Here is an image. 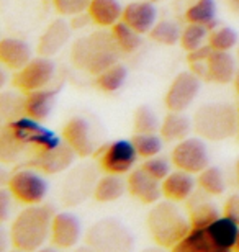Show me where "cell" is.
I'll return each instance as SVG.
<instances>
[{
  "mask_svg": "<svg viewBox=\"0 0 239 252\" xmlns=\"http://www.w3.org/2000/svg\"><path fill=\"white\" fill-rule=\"evenodd\" d=\"M121 49L111 32L99 30L79 38L70 48L74 67L87 74L99 75L118 63Z\"/></svg>",
  "mask_w": 239,
  "mask_h": 252,
  "instance_id": "6da1fadb",
  "label": "cell"
},
{
  "mask_svg": "<svg viewBox=\"0 0 239 252\" xmlns=\"http://www.w3.org/2000/svg\"><path fill=\"white\" fill-rule=\"evenodd\" d=\"M54 210L49 205H30L22 210L10 228V241L18 251L32 252L39 249L51 238Z\"/></svg>",
  "mask_w": 239,
  "mask_h": 252,
  "instance_id": "7a4b0ae2",
  "label": "cell"
},
{
  "mask_svg": "<svg viewBox=\"0 0 239 252\" xmlns=\"http://www.w3.org/2000/svg\"><path fill=\"white\" fill-rule=\"evenodd\" d=\"M239 224L225 215L213 223L192 228L172 251L175 252H230L236 248Z\"/></svg>",
  "mask_w": 239,
  "mask_h": 252,
  "instance_id": "3957f363",
  "label": "cell"
},
{
  "mask_svg": "<svg viewBox=\"0 0 239 252\" xmlns=\"http://www.w3.org/2000/svg\"><path fill=\"white\" fill-rule=\"evenodd\" d=\"M146 223L152 239L166 249H174L192 229L190 220H187L175 201L171 200L154 203Z\"/></svg>",
  "mask_w": 239,
  "mask_h": 252,
  "instance_id": "277c9868",
  "label": "cell"
},
{
  "mask_svg": "<svg viewBox=\"0 0 239 252\" xmlns=\"http://www.w3.org/2000/svg\"><path fill=\"white\" fill-rule=\"evenodd\" d=\"M193 131L203 139L225 141L239 129V110L230 103H206L193 113Z\"/></svg>",
  "mask_w": 239,
  "mask_h": 252,
  "instance_id": "5b68a950",
  "label": "cell"
},
{
  "mask_svg": "<svg viewBox=\"0 0 239 252\" xmlns=\"http://www.w3.org/2000/svg\"><path fill=\"white\" fill-rule=\"evenodd\" d=\"M85 243L95 251L126 252L133 248V234L118 220L103 218L87 229Z\"/></svg>",
  "mask_w": 239,
  "mask_h": 252,
  "instance_id": "8992f818",
  "label": "cell"
},
{
  "mask_svg": "<svg viewBox=\"0 0 239 252\" xmlns=\"http://www.w3.org/2000/svg\"><path fill=\"white\" fill-rule=\"evenodd\" d=\"M8 190L13 198L25 205H38L48 193V182L34 170H18L8 179Z\"/></svg>",
  "mask_w": 239,
  "mask_h": 252,
  "instance_id": "52a82bcc",
  "label": "cell"
},
{
  "mask_svg": "<svg viewBox=\"0 0 239 252\" xmlns=\"http://www.w3.org/2000/svg\"><path fill=\"white\" fill-rule=\"evenodd\" d=\"M172 164L190 174H200L210 165L206 144L200 138H185L177 143L172 151Z\"/></svg>",
  "mask_w": 239,
  "mask_h": 252,
  "instance_id": "ba28073f",
  "label": "cell"
},
{
  "mask_svg": "<svg viewBox=\"0 0 239 252\" xmlns=\"http://www.w3.org/2000/svg\"><path fill=\"white\" fill-rule=\"evenodd\" d=\"M97 170L92 164H82L75 167L64 180L63 200L66 205L75 206L82 203L95 191L97 185Z\"/></svg>",
  "mask_w": 239,
  "mask_h": 252,
  "instance_id": "9c48e42d",
  "label": "cell"
},
{
  "mask_svg": "<svg viewBox=\"0 0 239 252\" xmlns=\"http://www.w3.org/2000/svg\"><path fill=\"white\" fill-rule=\"evenodd\" d=\"M202 87V79L192 70L180 72L172 80L166 94V107L169 112H185L197 98Z\"/></svg>",
  "mask_w": 239,
  "mask_h": 252,
  "instance_id": "30bf717a",
  "label": "cell"
},
{
  "mask_svg": "<svg viewBox=\"0 0 239 252\" xmlns=\"http://www.w3.org/2000/svg\"><path fill=\"white\" fill-rule=\"evenodd\" d=\"M56 65L46 56L32 59L23 69H20L13 75V85L23 92L44 89L54 77Z\"/></svg>",
  "mask_w": 239,
  "mask_h": 252,
  "instance_id": "8fae6325",
  "label": "cell"
},
{
  "mask_svg": "<svg viewBox=\"0 0 239 252\" xmlns=\"http://www.w3.org/2000/svg\"><path fill=\"white\" fill-rule=\"evenodd\" d=\"M8 126L12 128L13 134L27 146L33 144L41 149H48V148H54V146H58L61 143V139L56 136L54 131L44 128V126L38 123V120L28 117V115L15 120V122H10Z\"/></svg>",
  "mask_w": 239,
  "mask_h": 252,
  "instance_id": "7c38bea8",
  "label": "cell"
},
{
  "mask_svg": "<svg viewBox=\"0 0 239 252\" xmlns=\"http://www.w3.org/2000/svg\"><path fill=\"white\" fill-rule=\"evenodd\" d=\"M136 158H138V153H136L133 141L120 139L106 148L100 159V165L106 174L121 175L130 172L131 167L136 164Z\"/></svg>",
  "mask_w": 239,
  "mask_h": 252,
  "instance_id": "4fadbf2b",
  "label": "cell"
},
{
  "mask_svg": "<svg viewBox=\"0 0 239 252\" xmlns=\"http://www.w3.org/2000/svg\"><path fill=\"white\" fill-rule=\"evenodd\" d=\"M75 156L77 154L70 148V144L68 141H64V143L61 141L54 148L41 149L36 158L30 164L44 174L53 175V174H61V172H64V170H68L70 165L74 164Z\"/></svg>",
  "mask_w": 239,
  "mask_h": 252,
  "instance_id": "5bb4252c",
  "label": "cell"
},
{
  "mask_svg": "<svg viewBox=\"0 0 239 252\" xmlns=\"http://www.w3.org/2000/svg\"><path fill=\"white\" fill-rule=\"evenodd\" d=\"M63 138L70 144L79 158H89L95 151V141L87 120L74 117L63 128Z\"/></svg>",
  "mask_w": 239,
  "mask_h": 252,
  "instance_id": "9a60e30c",
  "label": "cell"
},
{
  "mask_svg": "<svg viewBox=\"0 0 239 252\" xmlns=\"http://www.w3.org/2000/svg\"><path fill=\"white\" fill-rule=\"evenodd\" d=\"M126 185H128L130 195L135 196L136 200H139L141 203H144V205H154L162 196L161 180H157L152 177V175H149L143 167L133 170V172L128 175Z\"/></svg>",
  "mask_w": 239,
  "mask_h": 252,
  "instance_id": "2e32d148",
  "label": "cell"
},
{
  "mask_svg": "<svg viewBox=\"0 0 239 252\" xmlns=\"http://www.w3.org/2000/svg\"><path fill=\"white\" fill-rule=\"evenodd\" d=\"M82 236V224L72 213H56L51 226V241L54 246L63 249L72 248Z\"/></svg>",
  "mask_w": 239,
  "mask_h": 252,
  "instance_id": "e0dca14e",
  "label": "cell"
},
{
  "mask_svg": "<svg viewBox=\"0 0 239 252\" xmlns=\"http://www.w3.org/2000/svg\"><path fill=\"white\" fill-rule=\"evenodd\" d=\"M206 64V77L205 80L213 84L226 85L235 80L236 75V61L231 56L230 51H218L213 49V53L205 61Z\"/></svg>",
  "mask_w": 239,
  "mask_h": 252,
  "instance_id": "ac0fdd59",
  "label": "cell"
},
{
  "mask_svg": "<svg viewBox=\"0 0 239 252\" xmlns=\"http://www.w3.org/2000/svg\"><path fill=\"white\" fill-rule=\"evenodd\" d=\"M70 36V25L63 18H58L48 25L44 33L39 36L38 41V54L39 56L51 58L64 48Z\"/></svg>",
  "mask_w": 239,
  "mask_h": 252,
  "instance_id": "d6986e66",
  "label": "cell"
},
{
  "mask_svg": "<svg viewBox=\"0 0 239 252\" xmlns=\"http://www.w3.org/2000/svg\"><path fill=\"white\" fill-rule=\"evenodd\" d=\"M123 22L138 33H149L157 20V10L151 2H131L123 8Z\"/></svg>",
  "mask_w": 239,
  "mask_h": 252,
  "instance_id": "ffe728a7",
  "label": "cell"
},
{
  "mask_svg": "<svg viewBox=\"0 0 239 252\" xmlns=\"http://www.w3.org/2000/svg\"><path fill=\"white\" fill-rule=\"evenodd\" d=\"M32 59V49L23 39L3 38L0 41V61H2L5 67L12 70H20Z\"/></svg>",
  "mask_w": 239,
  "mask_h": 252,
  "instance_id": "44dd1931",
  "label": "cell"
},
{
  "mask_svg": "<svg viewBox=\"0 0 239 252\" xmlns=\"http://www.w3.org/2000/svg\"><path fill=\"white\" fill-rule=\"evenodd\" d=\"M193 189H195V180H193L192 174L180 169L171 172L162 180V195L175 203L189 198Z\"/></svg>",
  "mask_w": 239,
  "mask_h": 252,
  "instance_id": "7402d4cb",
  "label": "cell"
},
{
  "mask_svg": "<svg viewBox=\"0 0 239 252\" xmlns=\"http://www.w3.org/2000/svg\"><path fill=\"white\" fill-rule=\"evenodd\" d=\"M56 94L54 90H46V89H38L28 92L27 102H25V112L28 117H32L38 122L46 120L51 112H53L54 102H56Z\"/></svg>",
  "mask_w": 239,
  "mask_h": 252,
  "instance_id": "603a6c76",
  "label": "cell"
},
{
  "mask_svg": "<svg viewBox=\"0 0 239 252\" xmlns=\"http://www.w3.org/2000/svg\"><path fill=\"white\" fill-rule=\"evenodd\" d=\"M87 13L100 27H113L123 18V8L118 0H90Z\"/></svg>",
  "mask_w": 239,
  "mask_h": 252,
  "instance_id": "cb8c5ba5",
  "label": "cell"
},
{
  "mask_svg": "<svg viewBox=\"0 0 239 252\" xmlns=\"http://www.w3.org/2000/svg\"><path fill=\"white\" fill-rule=\"evenodd\" d=\"M182 113L184 112H169L162 120L159 133L169 143H172V141L179 143V141L185 139L193 128V123Z\"/></svg>",
  "mask_w": 239,
  "mask_h": 252,
  "instance_id": "d4e9b609",
  "label": "cell"
},
{
  "mask_svg": "<svg viewBox=\"0 0 239 252\" xmlns=\"http://www.w3.org/2000/svg\"><path fill=\"white\" fill-rule=\"evenodd\" d=\"M126 189H128V185L123 182V179L120 175L106 174L103 177H100L99 182H97L94 198L99 203H111V201L121 198Z\"/></svg>",
  "mask_w": 239,
  "mask_h": 252,
  "instance_id": "484cf974",
  "label": "cell"
},
{
  "mask_svg": "<svg viewBox=\"0 0 239 252\" xmlns=\"http://www.w3.org/2000/svg\"><path fill=\"white\" fill-rule=\"evenodd\" d=\"M25 102H27V97H23L22 94L15 92V90L3 92L0 95V113H2L5 123L15 122V120L22 118L23 115H27Z\"/></svg>",
  "mask_w": 239,
  "mask_h": 252,
  "instance_id": "4316f807",
  "label": "cell"
},
{
  "mask_svg": "<svg viewBox=\"0 0 239 252\" xmlns=\"http://www.w3.org/2000/svg\"><path fill=\"white\" fill-rule=\"evenodd\" d=\"M189 23H200L208 28H213L216 23V3L215 0H197L185 12Z\"/></svg>",
  "mask_w": 239,
  "mask_h": 252,
  "instance_id": "83f0119b",
  "label": "cell"
},
{
  "mask_svg": "<svg viewBox=\"0 0 239 252\" xmlns=\"http://www.w3.org/2000/svg\"><path fill=\"white\" fill-rule=\"evenodd\" d=\"M111 33H113L116 43H118V46L123 53H135L141 46V43H143L141 33L133 30L123 20H120L118 23H115L111 27Z\"/></svg>",
  "mask_w": 239,
  "mask_h": 252,
  "instance_id": "f1b7e54d",
  "label": "cell"
},
{
  "mask_svg": "<svg viewBox=\"0 0 239 252\" xmlns=\"http://www.w3.org/2000/svg\"><path fill=\"white\" fill-rule=\"evenodd\" d=\"M25 148H27V144H23L13 134L8 123H5L2 128V134H0V159H2V162L8 164L17 160V158L23 153Z\"/></svg>",
  "mask_w": 239,
  "mask_h": 252,
  "instance_id": "f546056e",
  "label": "cell"
},
{
  "mask_svg": "<svg viewBox=\"0 0 239 252\" xmlns=\"http://www.w3.org/2000/svg\"><path fill=\"white\" fill-rule=\"evenodd\" d=\"M126 77H128V70H126L123 64L116 63L111 67L97 75V85L103 92H116V90L123 87Z\"/></svg>",
  "mask_w": 239,
  "mask_h": 252,
  "instance_id": "4dcf8cb0",
  "label": "cell"
},
{
  "mask_svg": "<svg viewBox=\"0 0 239 252\" xmlns=\"http://www.w3.org/2000/svg\"><path fill=\"white\" fill-rule=\"evenodd\" d=\"M151 39L156 43L164 44V46H174L175 43H180L182 30L177 27V23L169 22V20H161L157 22L149 32Z\"/></svg>",
  "mask_w": 239,
  "mask_h": 252,
  "instance_id": "1f68e13d",
  "label": "cell"
},
{
  "mask_svg": "<svg viewBox=\"0 0 239 252\" xmlns=\"http://www.w3.org/2000/svg\"><path fill=\"white\" fill-rule=\"evenodd\" d=\"M198 185L208 195H221L226 189V182L221 169L213 167V165H208L206 169H203L198 174Z\"/></svg>",
  "mask_w": 239,
  "mask_h": 252,
  "instance_id": "d6a6232c",
  "label": "cell"
},
{
  "mask_svg": "<svg viewBox=\"0 0 239 252\" xmlns=\"http://www.w3.org/2000/svg\"><path fill=\"white\" fill-rule=\"evenodd\" d=\"M131 141H133L138 156L146 158V159L154 158V156L159 154L162 149V139L156 133H149V134L136 133Z\"/></svg>",
  "mask_w": 239,
  "mask_h": 252,
  "instance_id": "836d02e7",
  "label": "cell"
},
{
  "mask_svg": "<svg viewBox=\"0 0 239 252\" xmlns=\"http://www.w3.org/2000/svg\"><path fill=\"white\" fill-rule=\"evenodd\" d=\"M208 27L200 23H190L189 27H185L182 30V36H180V46L185 49L187 53L193 51V49L200 48L203 41L208 36Z\"/></svg>",
  "mask_w": 239,
  "mask_h": 252,
  "instance_id": "e575fe53",
  "label": "cell"
},
{
  "mask_svg": "<svg viewBox=\"0 0 239 252\" xmlns=\"http://www.w3.org/2000/svg\"><path fill=\"white\" fill-rule=\"evenodd\" d=\"M133 120H135L136 133L149 134V133H157V129H161L162 122H159L157 115L149 107H146V105H141V107L136 108Z\"/></svg>",
  "mask_w": 239,
  "mask_h": 252,
  "instance_id": "d590c367",
  "label": "cell"
},
{
  "mask_svg": "<svg viewBox=\"0 0 239 252\" xmlns=\"http://www.w3.org/2000/svg\"><path fill=\"white\" fill-rule=\"evenodd\" d=\"M216 218H220V211L210 201H202L190 210L192 228H202V226L213 223Z\"/></svg>",
  "mask_w": 239,
  "mask_h": 252,
  "instance_id": "8d00e7d4",
  "label": "cell"
},
{
  "mask_svg": "<svg viewBox=\"0 0 239 252\" xmlns=\"http://www.w3.org/2000/svg\"><path fill=\"white\" fill-rule=\"evenodd\" d=\"M238 43V33L230 27H220L216 30H213L208 38V44L213 49L218 51H230L236 46Z\"/></svg>",
  "mask_w": 239,
  "mask_h": 252,
  "instance_id": "74e56055",
  "label": "cell"
},
{
  "mask_svg": "<svg viewBox=\"0 0 239 252\" xmlns=\"http://www.w3.org/2000/svg\"><path fill=\"white\" fill-rule=\"evenodd\" d=\"M141 167H143L149 175H152L154 179L161 180V182L171 174L169 160L166 158H157V156H154V158H147V160H144Z\"/></svg>",
  "mask_w": 239,
  "mask_h": 252,
  "instance_id": "f35d334b",
  "label": "cell"
},
{
  "mask_svg": "<svg viewBox=\"0 0 239 252\" xmlns=\"http://www.w3.org/2000/svg\"><path fill=\"white\" fill-rule=\"evenodd\" d=\"M58 13L66 17H75V15L84 13L89 8L90 0H53Z\"/></svg>",
  "mask_w": 239,
  "mask_h": 252,
  "instance_id": "ab89813d",
  "label": "cell"
},
{
  "mask_svg": "<svg viewBox=\"0 0 239 252\" xmlns=\"http://www.w3.org/2000/svg\"><path fill=\"white\" fill-rule=\"evenodd\" d=\"M12 191L8 189H2L0 191V221H7L10 215V205H12Z\"/></svg>",
  "mask_w": 239,
  "mask_h": 252,
  "instance_id": "60d3db41",
  "label": "cell"
},
{
  "mask_svg": "<svg viewBox=\"0 0 239 252\" xmlns=\"http://www.w3.org/2000/svg\"><path fill=\"white\" fill-rule=\"evenodd\" d=\"M211 53H213V48L210 46V44H202L200 48L193 49V51L189 53L187 61H189L190 64H193V63H205Z\"/></svg>",
  "mask_w": 239,
  "mask_h": 252,
  "instance_id": "b9f144b4",
  "label": "cell"
},
{
  "mask_svg": "<svg viewBox=\"0 0 239 252\" xmlns=\"http://www.w3.org/2000/svg\"><path fill=\"white\" fill-rule=\"evenodd\" d=\"M225 215L239 224V195H231L225 203Z\"/></svg>",
  "mask_w": 239,
  "mask_h": 252,
  "instance_id": "7bdbcfd3",
  "label": "cell"
},
{
  "mask_svg": "<svg viewBox=\"0 0 239 252\" xmlns=\"http://www.w3.org/2000/svg\"><path fill=\"white\" fill-rule=\"evenodd\" d=\"M228 7H230L235 13H239V0H226Z\"/></svg>",
  "mask_w": 239,
  "mask_h": 252,
  "instance_id": "ee69618b",
  "label": "cell"
},
{
  "mask_svg": "<svg viewBox=\"0 0 239 252\" xmlns=\"http://www.w3.org/2000/svg\"><path fill=\"white\" fill-rule=\"evenodd\" d=\"M233 84H235L236 92L239 94V67H238V70H236V75H235V80H233Z\"/></svg>",
  "mask_w": 239,
  "mask_h": 252,
  "instance_id": "f6af8a7d",
  "label": "cell"
},
{
  "mask_svg": "<svg viewBox=\"0 0 239 252\" xmlns=\"http://www.w3.org/2000/svg\"><path fill=\"white\" fill-rule=\"evenodd\" d=\"M236 179H238V184H239V160H238V164H236Z\"/></svg>",
  "mask_w": 239,
  "mask_h": 252,
  "instance_id": "bcb514c9",
  "label": "cell"
},
{
  "mask_svg": "<svg viewBox=\"0 0 239 252\" xmlns=\"http://www.w3.org/2000/svg\"><path fill=\"white\" fill-rule=\"evenodd\" d=\"M236 249L239 251V234H238V241H236Z\"/></svg>",
  "mask_w": 239,
  "mask_h": 252,
  "instance_id": "7dc6e473",
  "label": "cell"
},
{
  "mask_svg": "<svg viewBox=\"0 0 239 252\" xmlns=\"http://www.w3.org/2000/svg\"><path fill=\"white\" fill-rule=\"evenodd\" d=\"M238 59H239V46H238Z\"/></svg>",
  "mask_w": 239,
  "mask_h": 252,
  "instance_id": "c3c4849f",
  "label": "cell"
}]
</instances>
